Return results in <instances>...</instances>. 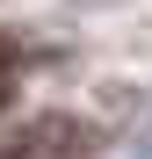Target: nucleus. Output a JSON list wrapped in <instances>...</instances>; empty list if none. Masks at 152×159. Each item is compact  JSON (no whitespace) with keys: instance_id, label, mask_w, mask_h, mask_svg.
Here are the masks:
<instances>
[{"instance_id":"f257e3e1","label":"nucleus","mask_w":152,"mask_h":159,"mask_svg":"<svg viewBox=\"0 0 152 159\" xmlns=\"http://www.w3.org/2000/svg\"><path fill=\"white\" fill-rule=\"evenodd\" d=\"M72 152H94V130L72 123V116H44L29 130H0V159H72Z\"/></svg>"},{"instance_id":"f03ea898","label":"nucleus","mask_w":152,"mask_h":159,"mask_svg":"<svg viewBox=\"0 0 152 159\" xmlns=\"http://www.w3.org/2000/svg\"><path fill=\"white\" fill-rule=\"evenodd\" d=\"M0 101H7V80H0Z\"/></svg>"}]
</instances>
